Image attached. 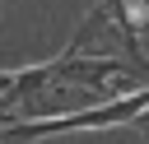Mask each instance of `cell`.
Listing matches in <instances>:
<instances>
[{
    "instance_id": "6da1fadb",
    "label": "cell",
    "mask_w": 149,
    "mask_h": 144,
    "mask_svg": "<svg viewBox=\"0 0 149 144\" xmlns=\"http://www.w3.org/2000/svg\"><path fill=\"white\" fill-rule=\"evenodd\" d=\"M149 107V88H135L126 98H112L102 107H84V111H56L47 121H19V125H5L0 130V144H28V139H42V135H61V130H88V125H126L135 121L140 111Z\"/></svg>"
},
{
    "instance_id": "7a4b0ae2",
    "label": "cell",
    "mask_w": 149,
    "mask_h": 144,
    "mask_svg": "<svg viewBox=\"0 0 149 144\" xmlns=\"http://www.w3.org/2000/svg\"><path fill=\"white\" fill-rule=\"evenodd\" d=\"M93 19H112V23L126 33V42H135V19H130V5H126V0H98Z\"/></svg>"
}]
</instances>
